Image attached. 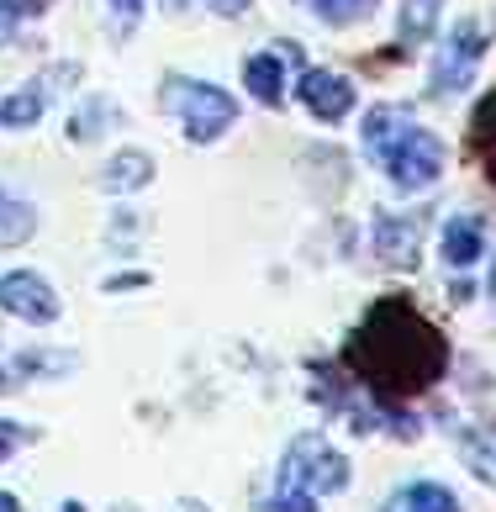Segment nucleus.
<instances>
[{
	"mask_svg": "<svg viewBox=\"0 0 496 512\" xmlns=\"http://www.w3.org/2000/svg\"><path fill=\"white\" fill-rule=\"evenodd\" d=\"M481 53H486V32L475 27V22H460L444 43H438V59H433V90L444 96V90H460L475 64H481Z\"/></svg>",
	"mask_w": 496,
	"mask_h": 512,
	"instance_id": "nucleus-6",
	"label": "nucleus"
},
{
	"mask_svg": "<svg viewBox=\"0 0 496 512\" xmlns=\"http://www.w3.org/2000/svg\"><path fill=\"white\" fill-rule=\"evenodd\" d=\"M53 0H0V48L11 43V32L27 22V16H37V11H48Z\"/></svg>",
	"mask_w": 496,
	"mask_h": 512,
	"instance_id": "nucleus-19",
	"label": "nucleus"
},
{
	"mask_svg": "<svg viewBox=\"0 0 496 512\" xmlns=\"http://www.w3.org/2000/svg\"><path fill=\"white\" fill-rule=\"evenodd\" d=\"M307 6H312L328 27H349V22H359V16L375 11V0H307Z\"/></svg>",
	"mask_w": 496,
	"mask_h": 512,
	"instance_id": "nucleus-18",
	"label": "nucleus"
},
{
	"mask_svg": "<svg viewBox=\"0 0 496 512\" xmlns=\"http://www.w3.org/2000/svg\"><path fill=\"white\" fill-rule=\"evenodd\" d=\"M296 96H301V106H307L317 122H343L354 111V85L343 80V74H333V69H307L301 85H296Z\"/></svg>",
	"mask_w": 496,
	"mask_h": 512,
	"instance_id": "nucleus-8",
	"label": "nucleus"
},
{
	"mask_svg": "<svg viewBox=\"0 0 496 512\" xmlns=\"http://www.w3.org/2000/svg\"><path fill=\"white\" fill-rule=\"evenodd\" d=\"M349 370L380 402H396V396L428 391L449 370V344L428 317H417V307L391 296L349 338Z\"/></svg>",
	"mask_w": 496,
	"mask_h": 512,
	"instance_id": "nucleus-1",
	"label": "nucleus"
},
{
	"mask_svg": "<svg viewBox=\"0 0 496 512\" xmlns=\"http://www.w3.org/2000/svg\"><path fill=\"white\" fill-rule=\"evenodd\" d=\"M454 449H460V460L475 470V476H481L491 491H496V444L491 439H481V433H454Z\"/></svg>",
	"mask_w": 496,
	"mask_h": 512,
	"instance_id": "nucleus-17",
	"label": "nucleus"
},
{
	"mask_svg": "<svg viewBox=\"0 0 496 512\" xmlns=\"http://www.w3.org/2000/svg\"><path fill=\"white\" fill-rule=\"evenodd\" d=\"M0 512H22V502H16L11 491H0Z\"/></svg>",
	"mask_w": 496,
	"mask_h": 512,
	"instance_id": "nucleus-23",
	"label": "nucleus"
},
{
	"mask_svg": "<svg viewBox=\"0 0 496 512\" xmlns=\"http://www.w3.org/2000/svg\"><path fill=\"white\" fill-rule=\"evenodd\" d=\"M59 512H85V502H64Z\"/></svg>",
	"mask_w": 496,
	"mask_h": 512,
	"instance_id": "nucleus-24",
	"label": "nucleus"
},
{
	"mask_svg": "<svg viewBox=\"0 0 496 512\" xmlns=\"http://www.w3.org/2000/svg\"><path fill=\"white\" fill-rule=\"evenodd\" d=\"M438 11H444V0H402V27H396V43H402V48L428 43Z\"/></svg>",
	"mask_w": 496,
	"mask_h": 512,
	"instance_id": "nucleus-13",
	"label": "nucleus"
},
{
	"mask_svg": "<svg viewBox=\"0 0 496 512\" xmlns=\"http://www.w3.org/2000/svg\"><path fill=\"white\" fill-rule=\"evenodd\" d=\"M359 138H365V154L386 169V180L407 196L433 191L438 175H444V143L417 117H407L402 106H375L359 127Z\"/></svg>",
	"mask_w": 496,
	"mask_h": 512,
	"instance_id": "nucleus-2",
	"label": "nucleus"
},
{
	"mask_svg": "<svg viewBox=\"0 0 496 512\" xmlns=\"http://www.w3.org/2000/svg\"><path fill=\"white\" fill-rule=\"evenodd\" d=\"M206 6H212L217 16H243L248 6H254V0H206Z\"/></svg>",
	"mask_w": 496,
	"mask_h": 512,
	"instance_id": "nucleus-22",
	"label": "nucleus"
},
{
	"mask_svg": "<svg viewBox=\"0 0 496 512\" xmlns=\"http://www.w3.org/2000/svg\"><path fill=\"white\" fill-rule=\"evenodd\" d=\"M280 486L312 491V497H338V491L349 486V460H343L322 433H301V439L285 449Z\"/></svg>",
	"mask_w": 496,
	"mask_h": 512,
	"instance_id": "nucleus-4",
	"label": "nucleus"
},
{
	"mask_svg": "<svg viewBox=\"0 0 496 512\" xmlns=\"http://www.w3.org/2000/svg\"><path fill=\"white\" fill-rule=\"evenodd\" d=\"M470 143H475V159L486 164V175L496 180V90L475 106V117H470Z\"/></svg>",
	"mask_w": 496,
	"mask_h": 512,
	"instance_id": "nucleus-15",
	"label": "nucleus"
},
{
	"mask_svg": "<svg viewBox=\"0 0 496 512\" xmlns=\"http://www.w3.org/2000/svg\"><path fill=\"white\" fill-rule=\"evenodd\" d=\"M159 101L180 117L190 143H217L222 132L238 122V101L227 96V90H217V85L190 80V74H169L164 90H159Z\"/></svg>",
	"mask_w": 496,
	"mask_h": 512,
	"instance_id": "nucleus-3",
	"label": "nucleus"
},
{
	"mask_svg": "<svg viewBox=\"0 0 496 512\" xmlns=\"http://www.w3.org/2000/svg\"><path fill=\"white\" fill-rule=\"evenodd\" d=\"M106 6H111V16H117L122 32H132V27H138V16H143V0H106Z\"/></svg>",
	"mask_w": 496,
	"mask_h": 512,
	"instance_id": "nucleus-21",
	"label": "nucleus"
},
{
	"mask_svg": "<svg viewBox=\"0 0 496 512\" xmlns=\"http://www.w3.org/2000/svg\"><path fill=\"white\" fill-rule=\"evenodd\" d=\"M438 254H444L449 270H470V264L486 254V233H481V222H475V217H454V222L444 227V243H438Z\"/></svg>",
	"mask_w": 496,
	"mask_h": 512,
	"instance_id": "nucleus-12",
	"label": "nucleus"
},
{
	"mask_svg": "<svg viewBox=\"0 0 496 512\" xmlns=\"http://www.w3.org/2000/svg\"><path fill=\"white\" fill-rule=\"evenodd\" d=\"M32 233H37V212L27 201L0 191V249H16V243H27Z\"/></svg>",
	"mask_w": 496,
	"mask_h": 512,
	"instance_id": "nucleus-16",
	"label": "nucleus"
},
{
	"mask_svg": "<svg viewBox=\"0 0 496 512\" xmlns=\"http://www.w3.org/2000/svg\"><path fill=\"white\" fill-rule=\"evenodd\" d=\"M148 180H154V159L138 154V148H132V154H117L101 175L106 191H138V185H148Z\"/></svg>",
	"mask_w": 496,
	"mask_h": 512,
	"instance_id": "nucleus-14",
	"label": "nucleus"
},
{
	"mask_svg": "<svg viewBox=\"0 0 496 512\" xmlns=\"http://www.w3.org/2000/svg\"><path fill=\"white\" fill-rule=\"evenodd\" d=\"M32 439V433L22 428V423H6V417H0V465H6L11 460V449H22Z\"/></svg>",
	"mask_w": 496,
	"mask_h": 512,
	"instance_id": "nucleus-20",
	"label": "nucleus"
},
{
	"mask_svg": "<svg viewBox=\"0 0 496 512\" xmlns=\"http://www.w3.org/2000/svg\"><path fill=\"white\" fill-rule=\"evenodd\" d=\"M0 312H11V317H22V322H48L59 317V296H53V286L43 275H32V270H11V275H0Z\"/></svg>",
	"mask_w": 496,
	"mask_h": 512,
	"instance_id": "nucleus-7",
	"label": "nucleus"
},
{
	"mask_svg": "<svg viewBox=\"0 0 496 512\" xmlns=\"http://www.w3.org/2000/svg\"><path fill=\"white\" fill-rule=\"evenodd\" d=\"M243 85L259 106H280L285 101V53H254V59H243Z\"/></svg>",
	"mask_w": 496,
	"mask_h": 512,
	"instance_id": "nucleus-10",
	"label": "nucleus"
},
{
	"mask_svg": "<svg viewBox=\"0 0 496 512\" xmlns=\"http://www.w3.org/2000/svg\"><path fill=\"white\" fill-rule=\"evenodd\" d=\"M491 296H496V270H491Z\"/></svg>",
	"mask_w": 496,
	"mask_h": 512,
	"instance_id": "nucleus-25",
	"label": "nucleus"
},
{
	"mask_svg": "<svg viewBox=\"0 0 496 512\" xmlns=\"http://www.w3.org/2000/svg\"><path fill=\"white\" fill-rule=\"evenodd\" d=\"M64 69H53V74H43V80H27L22 90H11L6 101H0V127H37V117L48 111V101H53V80H59Z\"/></svg>",
	"mask_w": 496,
	"mask_h": 512,
	"instance_id": "nucleus-9",
	"label": "nucleus"
},
{
	"mask_svg": "<svg viewBox=\"0 0 496 512\" xmlns=\"http://www.w3.org/2000/svg\"><path fill=\"white\" fill-rule=\"evenodd\" d=\"M380 512H465V507H460V497H454L449 486H438V481H412V486H402V491H391Z\"/></svg>",
	"mask_w": 496,
	"mask_h": 512,
	"instance_id": "nucleus-11",
	"label": "nucleus"
},
{
	"mask_svg": "<svg viewBox=\"0 0 496 512\" xmlns=\"http://www.w3.org/2000/svg\"><path fill=\"white\" fill-rule=\"evenodd\" d=\"M423 233H428V217L423 212H375V222H370L375 254L386 259V264H396V270H412V264H417Z\"/></svg>",
	"mask_w": 496,
	"mask_h": 512,
	"instance_id": "nucleus-5",
	"label": "nucleus"
}]
</instances>
